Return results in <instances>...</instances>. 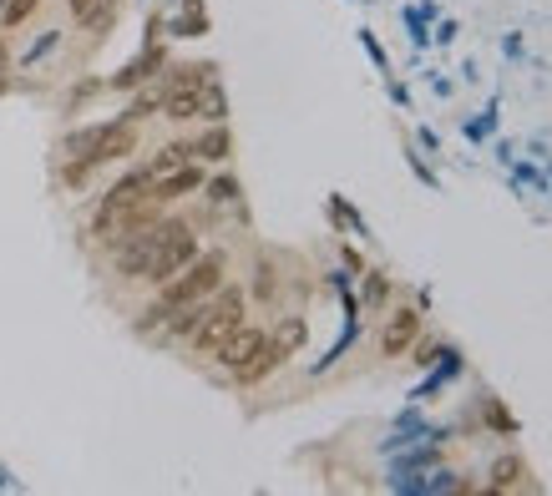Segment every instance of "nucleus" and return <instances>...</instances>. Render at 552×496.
<instances>
[{"instance_id": "nucleus-1", "label": "nucleus", "mask_w": 552, "mask_h": 496, "mask_svg": "<svg viewBox=\"0 0 552 496\" xmlns=\"http://www.w3.org/2000/svg\"><path fill=\"white\" fill-rule=\"evenodd\" d=\"M198 254V233L188 223H163V218H152L142 233L122 238L117 243V269L122 279H147V284H163L173 279L188 259Z\"/></svg>"}, {"instance_id": "nucleus-9", "label": "nucleus", "mask_w": 552, "mask_h": 496, "mask_svg": "<svg viewBox=\"0 0 552 496\" xmlns=\"http://www.w3.org/2000/svg\"><path fill=\"white\" fill-rule=\"evenodd\" d=\"M416 335H421V314L416 309H396L390 324H385V335H380V350L385 355H406L416 345Z\"/></svg>"}, {"instance_id": "nucleus-12", "label": "nucleus", "mask_w": 552, "mask_h": 496, "mask_svg": "<svg viewBox=\"0 0 552 496\" xmlns=\"http://www.w3.org/2000/svg\"><path fill=\"white\" fill-rule=\"evenodd\" d=\"M31 11H36V0H11V6H6V26H21Z\"/></svg>"}, {"instance_id": "nucleus-11", "label": "nucleus", "mask_w": 552, "mask_h": 496, "mask_svg": "<svg viewBox=\"0 0 552 496\" xmlns=\"http://www.w3.org/2000/svg\"><path fill=\"white\" fill-rule=\"evenodd\" d=\"M107 6H112V0H71V16L82 21V26H102V21H107Z\"/></svg>"}, {"instance_id": "nucleus-3", "label": "nucleus", "mask_w": 552, "mask_h": 496, "mask_svg": "<svg viewBox=\"0 0 552 496\" xmlns=\"http://www.w3.org/2000/svg\"><path fill=\"white\" fill-rule=\"evenodd\" d=\"M223 254H193L173 279H163V294H157V304L142 314V329H157V324H168L173 314L203 304L213 289H223Z\"/></svg>"}, {"instance_id": "nucleus-2", "label": "nucleus", "mask_w": 552, "mask_h": 496, "mask_svg": "<svg viewBox=\"0 0 552 496\" xmlns=\"http://www.w3.org/2000/svg\"><path fill=\"white\" fill-rule=\"evenodd\" d=\"M157 193L147 188V178H142V168L137 173H127L107 198H102V208L92 213V233H97V243H122V238H132V233H142L152 218H157Z\"/></svg>"}, {"instance_id": "nucleus-5", "label": "nucleus", "mask_w": 552, "mask_h": 496, "mask_svg": "<svg viewBox=\"0 0 552 496\" xmlns=\"http://www.w3.org/2000/svg\"><path fill=\"white\" fill-rule=\"evenodd\" d=\"M223 87L213 81V66H183L163 87V112L173 122H223Z\"/></svg>"}, {"instance_id": "nucleus-8", "label": "nucleus", "mask_w": 552, "mask_h": 496, "mask_svg": "<svg viewBox=\"0 0 552 496\" xmlns=\"http://www.w3.org/2000/svg\"><path fill=\"white\" fill-rule=\"evenodd\" d=\"M284 350L264 335V329H249V324H239L233 335L218 345V360L239 375V380H259V375H269L274 370V360H279Z\"/></svg>"}, {"instance_id": "nucleus-13", "label": "nucleus", "mask_w": 552, "mask_h": 496, "mask_svg": "<svg viewBox=\"0 0 552 496\" xmlns=\"http://www.w3.org/2000/svg\"><path fill=\"white\" fill-rule=\"evenodd\" d=\"M0 71H6V56H0Z\"/></svg>"}, {"instance_id": "nucleus-10", "label": "nucleus", "mask_w": 552, "mask_h": 496, "mask_svg": "<svg viewBox=\"0 0 552 496\" xmlns=\"http://www.w3.org/2000/svg\"><path fill=\"white\" fill-rule=\"evenodd\" d=\"M193 157H198V162H203V157H208V162H218V157H228V132H223V127H213V132H203V137L193 142Z\"/></svg>"}, {"instance_id": "nucleus-4", "label": "nucleus", "mask_w": 552, "mask_h": 496, "mask_svg": "<svg viewBox=\"0 0 552 496\" xmlns=\"http://www.w3.org/2000/svg\"><path fill=\"white\" fill-rule=\"evenodd\" d=\"M239 324H244V294L239 289H213L203 304H193V309L168 319V329H173V335H188L198 355H218V345Z\"/></svg>"}, {"instance_id": "nucleus-7", "label": "nucleus", "mask_w": 552, "mask_h": 496, "mask_svg": "<svg viewBox=\"0 0 552 496\" xmlns=\"http://www.w3.org/2000/svg\"><path fill=\"white\" fill-rule=\"evenodd\" d=\"M142 178H147V188L157 193V203H173V198H183V193H193V188L203 183V168H198L193 147L173 142V147H163V152L147 162Z\"/></svg>"}, {"instance_id": "nucleus-6", "label": "nucleus", "mask_w": 552, "mask_h": 496, "mask_svg": "<svg viewBox=\"0 0 552 496\" xmlns=\"http://www.w3.org/2000/svg\"><path fill=\"white\" fill-rule=\"evenodd\" d=\"M127 152H137V127L132 122H102V127L66 137L71 178H82L87 168H97V162H112V157H127Z\"/></svg>"}]
</instances>
